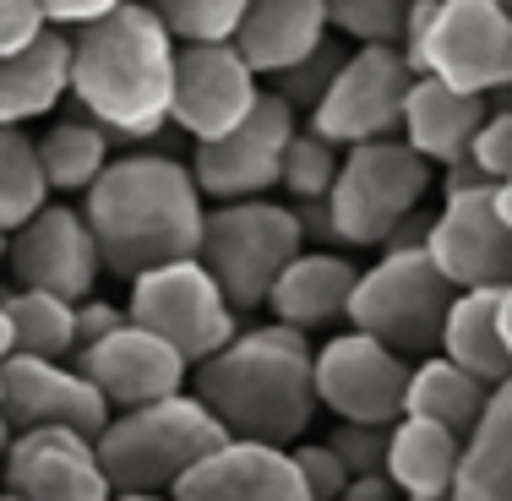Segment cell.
Wrapping results in <instances>:
<instances>
[{
    "label": "cell",
    "mask_w": 512,
    "mask_h": 501,
    "mask_svg": "<svg viewBox=\"0 0 512 501\" xmlns=\"http://www.w3.org/2000/svg\"><path fill=\"white\" fill-rule=\"evenodd\" d=\"M0 246H6V235H0Z\"/></svg>",
    "instance_id": "cell-48"
},
{
    "label": "cell",
    "mask_w": 512,
    "mask_h": 501,
    "mask_svg": "<svg viewBox=\"0 0 512 501\" xmlns=\"http://www.w3.org/2000/svg\"><path fill=\"white\" fill-rule=\"evenodd\" d=\"M120 322H126V305H115V300L82 295L77 305H71V338H77V349L93 344V338H104V333H115Z\"/></svg>",
    "instance_id": "cell-38"
},
{
    "label": "cell",
    "mask_w": 512,
    "mask_h": 501,
    "mask_svg": "<svg viewBox=\"0 0 512 501\" xmlns=\"http://www.w3.org/2000/svg\"><path fill=\"white\" fill-rule=\"evenodd\" d=\"M338 501H398L387 474H349V485L338 491Z\"/></svg>",
    "instance_id": "cell-41"
},
{
    "label": "cell",
    "mask_w": 512,
    "mask_h": 501,
    "mask_svg": "<svg viewBox=\"0 0 512 501\" xmlns=\"http://www.w3.org/2000/svg\"><path fill=\"white\" fill-rule=\"evenodd\" d=\"M175 501H311L289 447L224 436L175 480Z\"/></svg>",
    "instance_id": "cell-19"
},
{
    "label": "cell",
    "mask_w": 512,
    "mask_h": 501,
    "mask_svg": "<svg viewBox=\"0 0 512 501\" xmlns=\"http://www.w3.org/2000/svg\"><path fill=\"white\" fill-rule=\"evenodd\" d=\"M262 77L235 55V44H180L175 50V88H169V126L191 142H213L251 115Z\"/></svg>",
    "instance_id": "cell-15"
},
{
    "label": "cell",
    "mask_w": 512,
    "mask_h": 501,
    "mask_svg": "<svg viewBox=\"0 0 512 501\" xmlns=\"http://www.w3.org/2000/svg\"><path fill=\"white\" fill-rule=\"evenodd\" d=\"M50 28L39 11V0H0V55L22 50L28 39H39V33Z\"/></svg>",
    "instance_id": "cell-39"
},
{
    "label": "cell",
    "mask_w": 512,
    "mask_h": 501,
    "mask_svg": "<svg viewBox=\"0 0 512 501\" xmlns=\"http://www.w3.org/2000/svg\"><path fill=\"white\" fill-rule=\"evenodd\" d=\"M300 246H306V229H300L295 207L273 197H240L207 207L197 262L213 273V284L224 289L235 311H256Z\"/></svg>",
    "instance_id": "cell-7"
},
{
    "label": "cell",
    "mask_w": 512,
    "mask_h": 501,
    "mask_svg": "<svg viewBox=\"0 0 512 501\" xmlns=\"http://www.w3.org/2000/svg\"><path fill=\"white\" fill-rule=\"evenodd\" d=\"M175 44H218L235 33L246 0H142Z\"/></svg>",
    "instance_id": "cell-31"
},
{
    "label": "cell",
    "mask_w": 512,
    "mask_h": 501,
    "mask_svg": "<svg viewBox=\"0 0 512 501\" xmlns=\"http://www.w3.org/2000/svg\"><path fill=\"white\" fill-rule=\"evenodd\" d=\"M6 442H11V425H6V420H0V452H6Z\"/></svg>",
    "instance_id": "cell-44"
},
{
    "label": "cell",
    "mask_w": 512,
    "mask_h": 501,
    "mask_svg": "<svg viewBox=\"0 0 512 501\" xmlns=\"http://www.w3.org/2000/svg\"><path fill=\"white\" fill-rule=\"evenodd\" d=\"M82 218L99 246V267L137 278L158 262L197 256L207 197L191 169L169 153H120L82 191Z\"/></svg>",
    "instance_id": "cell-1"
},
{
    "label": "cell",
    "mask_w": 512,
    "mask_h": 501,
    "mask_svg": "<svg viewBox=\"0 0 512 501\" xmlns=\"http://www.w3.org/2000/svg\"><path fill=\"white\" fill-rule=\"evenodd\" d=\"M425 256L453 289H485L512 278V186L485 180L447 191L442 213L425 224Z\"/></svg>",
    "instance_id": "cell-10"
},
{
    "label": "cell",
    "mask_w": 512,
    "mask_h": 501,
    "mask_svg": "<svg viewBox=\"0 0 512 501\" xmlns=\"http://www.w3.org/2000/svg\"><path fill=\"white\" fill-rule=\"evenodd\" d=\"M0 420H6V414H0Z\"/></svg>",
    "instance_id": "cell-49"
},
{
    "label": "cell",
    "mask_w": 512,
    "mask_h": 501,
    "mask_svg": "<svg viewBox=\"0 0 512 501\" xmlns=\"http://www.w3.org/2000/svg\"><path fill=\"white\" fill-rule=\"evenodd\" d=\"M33 148H39V169H44V180H50V191L82 197V191L99 180V169L115 158V137H109L99 120L77 115V120H55Z\"/></svg>",
    "instance_id": "cell-28"
},
{
    "label": "cell",
    "mask_w": 512,
    "mask_h": 501,
    "mask_svg": "<svg viewBox=\"0 0 512 501\" xmlns=\"http://www.w3.org/2000/svg\"><path fill=\"white\" fill-rule=\"evenodd\" d=\"M404 501H447V496H404Z\"/></svg>",
    "instance_id": "cell-45"
},
{
    "label": "cell",
    "mask_w": 512,
    "mask_h": 501,
    "mask_svg": "<svg viewBox=\"0 0 512 501\" xmlns=\"http://www.w3.org/2000/svg\"><path fill=\"white\" fill-rule=\"evenodd\" d=\"M333 39L322 0H246L235 33V55L246 60L256 77H278V71L300 66L316 44Z\"/></svg>",
    "instance_id": "cell-20"
},
{
    "label": "cell",
    "mask_w": 512,
    "mask_h": 501,
    "mask_svg": "<svg viewBox=\"0 0 512 501\" xmlns=\"http://www.w3.org/2000/svg\"><path fill=\"white\" fill-rule=\"evenodd\" d=\"M0 414H6L11 431L66 425V431L99 436V425L109 420V403L77 365L39 360V354H6L0 360Z\"/></svg>",
    "instance_id": "cell-16"
},
{
    "label": "cell",
    "mask_w": 512,
    "mask_h": 501,
    "mask_svg": "<svg viewBox=\"0 0 512 501\" xmlns=\"http://www.w3.org/2000/svg\"><path fill=\"white\" fill-rule=\"evenodd\" d=\"M491 6H502V11H512V0H491Z\"/></svg>",
    "instance_id": "cell-47"
},
{
    "label": "cell",
    "mask_w": 512,
    "mask_h": 501,
    "mask_svg": "<svg viewBox=\"0 0 512 501\" xmlns=\"http://www.w3.org/2000/svg\"><path fill=\"white\" fill-rule=\"evenodd\" d=\"M327 28L355 44H398L409 0H322Z\"/></svg>",
    "instance_id": "cell-33"
},
{
    "label": "cell",
    "mask_w": 512,
    "mask_h": 501,
    "mask_svg": "<svg viewBox=\"0 0 512 501\" xmlns=\"http://www.w3.org/2000/svg\"><path fill=\"white\" fill-rule=\"evenodd\" d=\"M0 474H6V491H17L22 501H109L93 436L66 431V425L11 431L0 452Z\"/></svg>",
    "instance_id": "cell-17"
},
{
    "label": "cell",
    "mask_w": 512,
    "mask_h": 501,
    "mask_svg": "<svg viewBox=\"0 0 512 501\" xmlns=\"http://www.w3.org/2000/svg\"><path fill=\"white\" fill-rule=\"evenodd\" d=\"M11 354V333H6V305H0V360Z\"/></svg>",
    "instance_id": "cell-43"
},
{
    "label": "cell",
    "mask_w": 512,
    "mask_h": 501,
    "mask_svg": "<svg viewBox=\"0 0 512 501\" xmlns=\"http://www.w3.org/2000/svg\"><path fill=\"white\" fill-rule=\"evenodd\" d=\"M295 126H300V115L278 93H256L251 115L235 131H224L213 142H197V153L186 164L197 191L207 202L267 197L278 186V164H284V148L295 137Z\"/></svg>",
    "instance_id": "cell-12"
},
{
    "label": "cell",
    "mask_w": 512,
    "mask_h": 501,
    "mask_svg": "<svg viewBox=\"0 0 512 501\" xmlns=\"http://www.w3.org/2000/svg\"><path fill=\"white\" fill-rule=\"evenodd\" d=\"M387 436H393V425H382V420H338L327 447L338 452V463L349 474H382L387 469Z\"/></svg>",
    "instance_id": "cell-34"
},
{
    "label": "cell",
    "mask_w": 512,
    "mask_h": 501,
    "mask_svg": "<svg viewBox=\"0 0 512 501\" xmlns=\"http://www.w3.org/2000/svg\"><path fill=\"white\" fill-rule=\"evenodd\" d=\"M126 316L137 327H148V333H158L186 365L207 360L213 349H224L229 338L240 333L235 327L240 311L224 300V289L213 284V273H207L197 256L158 262L148 273L131 278Z\"/></svg>",
    "instance_id": "cell-9"
},
{
    "label": "cell",
    "mask_w": 512,
    "mask_h": 501,
    "mask_svg": "<svg viewBox=\"0 0 512 501\" xmlns=\"http://www.w3.org/2000/svg\"><path fill=\"white\" fill-rule=\"evenodd\" d=\"M458 442L447 425L420 420V414H398L393 436H387V480L398 496H447L458 469Z\"/></svg>",
    "instance_id": "cell-26"
},
{
    "label": "cell",
    "mask_w": 512,
    "mask_h": 501,
    "mask_svg": "<svg viewBox=\"0 0 512 501\" xmlns=\"http://www.w3.org/2000/svg\"><path fill=\"white\" fill-rule=\"evenodd\" d=\"M311 387H316V409L338 414V420L393 425L404 414L409 360L393 354L382 338L349 327V333L327 338L322 349H311Z\"/></svg>",
    "instance_id": "cell-13"
},
{
    "label": "cell",
    "mask_w": 512,
    "mask_h": 501,
    "mask_svg": "<svg viewBox=\"0 0 512 501\" xmlns=\"http://www.w3.org/2000/svg\"><path fill=\"white\" fill-rule=\"evenodd\" d=\"M355 273H360V267L349 262V256L300 246V251L284 262V273L273 278V289H267L262 305L273 311V322L300 327V333H316V327L344 322L349 289H355Z\"/></svg>",
    "instance_id": "cell-22"
},
{
    "label": "cell",
    "mask_w": 512,
    "mask_h": 501,
    "mask_svg": "<svg viewBox=\"0 0 512 501\" xmlns=\"http://www.w3.org/2000/svg\"><path fill=\"white\" fill-rule=\"evenodd\" d=\"M186 393L224 425V436L289 447L316 420L311 338L284 322L235 333L224 349L191 365Z\"/></svg>",
    "instance_id": "cell-2"
},
{
    "label": "cell",
    "mask_w": 512,
    "mask_h": 501,
    "mask_svg": "<svg viewBox=\"0 0 512 501\" xmlns=\"http://www.w3.org/2000/svg\"><path fill=\"white\" fill-rule=\"evenodd\" d=\"M436 349L453 365L474 371L480 382H507L512 371V289L485 284V289H458L442 316Z\"/></svg>",
    "instance_id": "cell-21"
},
{
    "label": "cell",
    "mask_w": 512,
    "mask_h": 501,
    "mask_svg": "<svg viewBox=\"0 0 512 501\" xmlns=\"http://www.w3.org/2000/svg\"><path fill=\"white\" fill-rule=\"evenodd\" d=\"M218 442H224V425L180 387L137 409H115L93 436V458L109 491H175L180 474Z\"/></svg>",
    "instance_id": "cell-5"
},
{
    "label": "cell",
    "mask_w": 512,
    "mask_h": 501,
    "mask_svg": "<svg viewBox=\"0 0 512 501\" xmlns=\"http://www.w3.org/2000/svg\"><path fill=\"white\" fill-rule=\"evenodd\" d=\"M0 262L11 267V278L22 289H44V295H60L71 305L93 295V284L104 273L99 246L88 235V218H82V207H66V202H44L33 218L6 229Z\"/></svg>",
    "instance_id": "cell-14"
},
{
    "label": "cell",
    "mask_w": 512,
    "mask_h": 501,
    "mask_svg": "<svg viewBox=\"0 0 512 501\" xmlns=\"http://www.w3.org/2000/svg\"><path fill=\"white\" fill-rule=\"evenodd\" d=\"M175 50L142 0H120L99 22L71 28V99L115 142H153L169 126Z\"/></svg>",
    "instance_id": "cell-3"
},
{
    "label": "cell",
    "mask_w": 512,
    "mask_h": 501,
    "mask_svg": "<svg viewBox=\"0 0 512 501\" xmlns=\"http://www.w3.org/2000/svg\"><path fill=\"white\" fill-rule=\"evenodd\" d=\"M50 197L55 191L39 169V148H33L28 126H0V235L33 218Z\"/></svg>",
    "instance_id": "cell-30"
},
{
    "label": "cell",
    "mask_w": 512,
    "mask_h": 501,
    "mask_svg": "<svg viewBox=\"0 0 512 501\" xmlns=\"http://www.w3.org/2000/svg\"><path fill=\"white\" fill-rule=\"evenodd\" d=\"M398 50L414 77L502 99L512 82V11L491 0H409Z\"/></svg>",
    "instance_id": "cell-4"
},
{
    "label": "cell",
    "mask_w": 512,
    "mask_h": 501,
    "mask_svg": "<svg viewBox=\"0 0 512 501\" xmlns=\"http://www.w3.org/2000/svg\"><path fill=\"white\" fill-rule=\"evenodd\" d=\"M453 295L458 289L436 273L425 246H387L382 262L355 273L344 322L371 333V338H382L404 360H420L442 338V316L453 305Z\"/></svg>",
    "instance_id": "cell-8"
},
{
    "label": "cell",
    "mask_w": 512,
    "mask_h": 501,
    "mask_svg": "<svg viewBox=\"0 0 512 501\" xmlns=\"http://www.w3.org/2000/svg\"><path fill=\"white\" fill-rule=\"evenodd\" d=\"M502 387V382H496ZM491 403V382H480L474 371L453 365L442 349L420 354V365H409V387H404V414L447 425L453 436H463Z\"/></svg>",
    "instance_id": "cell-27"
},
{
    "label": "cell",
    "mask_w": 512,
    "mask_h": 501,
    "mask_svg": "<svg viewBox=\"0 0 512 501\" xmlns=\"http://www.w3.org/2000/svg\"><path fill=\"white\" fill-rule=\"evenodd\" d=\"M338 60H344V55H338L333 50V39H327V44H316V50L306 55V60H300V66H289V71H278V99H284L289 109H295V115H300V109H311L316 99H322V88H327V77H333V71H338Z\"/></svg>",
    "instance_id": "cell-35"
},
{
    "label": "cell",
    "mask_w": 512,
    "mask_h": 501,
    "mask_svg": "<svg viewBox=\"0 0 512 501\" xmlns=\"http://www.w3.org/2000/svg\"><path fill=\"white\" fill-rule=\"evenodd\" d=\"M338 153L344 148H333L327 137L295 126V137H289V148H284V164H278V186L295 202H322L327 186H333V175H338Z\"/></svg>",
    "instance_id": "cell-32"
},
{
    "label": "cell",
    "mask_w": 512,
    "mask_h": 501,
    "mask_svg": "<svg viewBox=\"0 0 512 501\" xmlns=\"http://www.w3.org/2000/svg\"><path fill=\"white\" fill-rule=\"evenodd\" d=\"M289 458H295V469H300V485H306V496L311 501H338V491L349 485V469L338 463V452L327 447V442H289Z\"/></svg>",
    "instance_id": "cell-36"
},
{
    "label": "cell",
    "mask_w": 512,
    "mask_h": 501,
    "mask_svg": "<svg viewBox=\"0 0 512 501\" xmlns=\"http://www.w3.org/2000/svg\"><path fill=\"white\" fill-rule=\"evenodd\" d=\"M71 93V33L44 28L22 50L0 55V126L44 120Z\"/></svg>",
    "instance_id": "cell-24"
},
{
    "label": "cell",
    "mask_w": 512,
    "mask_h": 501,
    "mask_svg": "<svg viewBox=\"0 0 512 501\" xmlns=\"http://www.w3.org/2000/svg\"><path fill=\"white\" fill-rule=\"evenodd\" d=\"M496 109V99L485 93H458L436 77H414L404 93V115H398V137L431 169H442L447 158H458L469 148V137L480 131V120Z\"/></svg>",
    "instance_id": "cell-23"
},
{
    "label": "cell",
    "mask_w": 512,
    "mask_h": 501,
    "mask_svg": "<svg viewBox=\"0 0 512 501\" xmlns=\"http://www.w3.org/2000/svg\"><path fill=\"white\" fill-rule=\"evenodd\" d=\"M414 71L398 44H355V55L338 60V71L327 77L322 99H316L311 131L327 137L333 148H355L371 137H398V115H404Z\"/></svg>",
    "instance_id": "cell-11"
},
{
    "label": "cell",
    "mask_w": 512,
    "mask_h": 501,
    "mask_svg": "<svg viewBox=\"0 0 512 501\" xmlns=\"http://www.w3.org/2000/svg\"><path fill=\"white\" fill-rule=\"evenodd\" d=\"M0 305H6L11 354L66 360L77 349V338H71V300L44 295V289H17V295H0Z\"/></svg>",
    "instance_id": "cell-29"
},
{
    "label": "cell",
    "mask_w": 512,
    "mask_h": 501,
    "mask_svg": "<svg viewBox=\"0 0 512 501\" xmlns=\"http://www.w3.org/2000/svg\"><path fill=\"white\" fill-rule=\"evenodd\" d=\"M120 0H39V11H44V22L50 28H88V22H99L104 11H115Z\"/></svg>",
    "instance_id": "cell-40"
},
{
    "label": "cell",
    "mask_w": 512,
    "mask_h": 501,
    "mask_svg": "<svg viewBox=\"0 0 512 501\" xmlns=\"http://www.w3.org/2000/svg\"><path fill=\"white\" fill-rule=\"evenodd\" d=\"M109 501H175L169 491H109Z\"/></svg>",
    "instance_id": "cell-42"
},
{
    "label": "cell",
    "mask_w": 512,
    "mask_h": 501,
    "mask_svg": "<svg viewBox=\"0 0 512 501\" xmlns=\"http://www.w3.org/2000/svg\"><path fill=\"white\" fill-rule=\"evenodd\" d=\"M463 153L474 158V169H480L485 180H512V115L502 104L480 120V131L469 137V148H463Z\"/></svg>",
    "instance_id": "cell-37"
},
{
    "label": "cell",
    "mask_w": 512,
    "mask_h": 501,
    "mask_svg": "<svg viewBox=\"0 0 512 501\" xmlns=\"http://www.w3.org/2000/svg\"><path fill=\"white\" fill-rule=\"evenodd\" d=\"M425 191H431V164L409 148L404 137H371L338 153V175L322 197L327 240L338 246H387L393 229L409 213H420Z\"/></svg>",
    "instance_id": "cell-6"
},
{
    "label": "cell",
    "mask_w": 512,
    "mask_h": 501,
    "mask_svg": "<svg viewBox=\"0 0 512 501\" xmlns=\"http://www.w3.org/2000/svg\"><path fill=\"white\" fill-rule=\"evenodd\" d=\"M0 501H22V496L17 491H0Z\"/></svg>",
    "instance_id": "cell-46"
},
{
    "label": "cell",
    "mask_w": 512,
    "mask_h": 501,
    "mask_svg": "<svg viewBox=\"0 0 512 501\" xmlns=\"http://www.w3.org/2000/svg\"><path fill=\"white\" fill-rule=\"evenodd\" d=\"M447 501H512V393L491 387L485 414L463 431Z\"/></svg>",
    "instance_id": "cell-25"
},
{
    "label": "cell",
    "mask_w": 512,
    "mask_h": 501,
    "mask_svg": "<svg viewBox=\"0 0 512 501\" xmlns=\"http://www.w3.org/2000/svg\"><path fill=\"white\" fill-rule=\"evenodd\" d=\"M71 354H77V371L99 387V398L109 403V414L180 393V387H186V376H191V365L180 360V354L169 349L158 333L137 327L131 316L115 327V333L93 338V344H82V349H71Z\"/></svg>",
    "instance_id": "cell-18"
}]
</instances>
